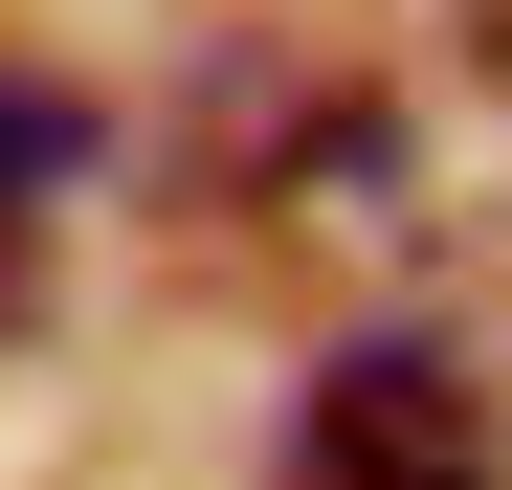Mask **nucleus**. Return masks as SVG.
<instances>
[{
	"label": "nucleus",
	"mask_w": 512,
	"mask_h": 490,
	"mask_svg": "<svg viewBox=\"0 0 512 490\" xmlns=\"http://www.w3.org/2000/svg\"><path fill=\"white\" fill-rule=\"evenodd\" d=\"M290 490H512V401L446 335H357L290 401Z\"/></svg>",
	"instance_id": "nucleus-1"
},
{
	"label": "nucleus",
	"mask_w": 512,
	"mask_h": 490,
	"mask_svg": "<svg viewBox=\"0 0 512 490\" xmlns=\"http://www.w3.org/2000/svg\"><path fill=\"white\" fill-rule=\"evenodd\" d=\"M0 179H90V90H45V67H0Z\"/></svg>",
	"instance_id": "nucleus-2"
},
{
	"label": "nucleus",
	"mask_w": 512,
	"mask_h": 490,
	"mask_svg": "<svg viewBox=\"0 0 512 490\" xmlns=\"http://www.w3.org/2000/svg\"><path fill=\"white\" fill-rule=\"evenodd\" d=\"M490 67H512V0H490Z\"/></svg>",
	"instance_id": "nucleus-3"
}]
</instances>
